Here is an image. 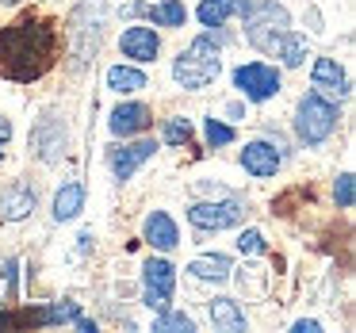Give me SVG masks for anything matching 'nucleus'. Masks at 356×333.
Wrapping results in <instances>:
<instances>
[{
    "label": "nucleus",
    "mask_w": 356,
    "mask_h": 333,
    "mask_svg": "<svg viewBox=\"0 0 356 333\" xmlns=\"http://www.w3.org/2000/svg\"><path fill=\"white\" fill-rule=\"evenodd\" d=\"M58 50H62L58 27L47 16L27 12V16L12 19L8 27H0V77L31 85L54 70Z\"/></svg>",
    "instance_id": "f257e3e1"
},
{
    "label": "nucleus",
    "mask_w": 356,
    "mask_h": 333,
    "mask_svg": "<svg viewBox=\"0 0 356 333\" xmlns=\"http://www.w3.org/2000/svg\"><path fill=\"white\" fill-rule=\"evenodd\" d=\"M65 39H70V70L81 73L92 54L100 50L104 39V0H81L70 16V27H65Z\"/></svg>",
    "instance_id": "f03ea898"
},
{
    "label": "nucleus",
    "mask_w": 356,
    "mask_h": 333,
    "mask_svg": "<svg viewBox=\"0 0 356 333\" xmlns=\"http://www.w3.org/2000/svg\"><path fill=\"white\" fill-rule=\"evenodd\" d=\"M218 73H222V58H218V47H215V39H211V31L200 35L188 50H180V58L172 62V77H177V85L188 88V92L207 88Z\"/></svg>",
    "instance_id": "7ed1b4c3"
},
{
    "label": "nucleus",
    "mask_w": 356,
    "mask_h": 333,
    "mask_svg": "<svg viewBox=\"0 0 356 333\" xmlns=\"http://www.w3.org/2000/svg\"><path fill=\"white\" fill-rule=\"evenodd\" d=\"M241 24H245V39L253 42L257 50H264V54H272V47H276V39L291 27V16H287L284 4H276V0H249L245 12H241Z\"/></svg>",
    "instance_id": "20e7f679"
},
{
    "label": "nucleus",
    "mask_w": 356,
    "mask_h": 333,
    "mask_svg": "<svg viewBox=\"0 0 356 333\" xmlns=\"http://www.w3.org/2000/svg\"><path fill=\"white\" fill-rule=\"evenodd\" d=\"M333 131H337V108L322 92H307L295 108V134L307 146H322Z\"/></svg>",
    "instance_id": "39448f33"
},
{
    "label": "nucleus",
    "mask_w": 356,
    "mask_h": 333,
    "mask_svg": "<svg viewBox=\"0 0 356 333\" xmlns=\"http://www.w3.org/2000/svg\"><path fill=\"white\" fill-rule=\"evenodd\" d=\"M65 146H70V131H65V119L58 111H47L39 123L31 127V149L42 165H58L65 157Z\"/></svg>",
    "instance_id": "423d86ee"
},
{
    "label": "nucleus",
    "mask_w": 356,
    "mask_h": 333,
    "mask_svg": "<svg viewBox=\"0 0 356 333\" xmlns=\"http://www.w3.org/2000/svg\"><path fill=\"white\" fill-rule=\"evenodd\" d=\"M234 88H238L245 100L264 104L280 92V70H272V65H264V62L238 65V70H234Z\"/></svg>",
    "instance_id": "0eeeda50"
},
{
    "label": "nucleus",
    "mask_w": 356,
    "mask_h": 333,
    "mask_svg": "<svg viewBox=\"0 0 356 333\" xmlns=\"http://www.w3.org/2000/svg\"><path fill=\"white\" fill-rule=\"evenodd\" d=\"M142 284H146V307L149 310H169V299H172V287H177V268H172L169 261H161V257H149L146 268H142Z\"/></svg>",
    "instance_id": "6e6552de"
},
{
    "label": "nucleus",
    "mask_w": 356,
    "mask_h": 333,
    "mask_svg": "<svg viewBox=\"0 0 356 333\" xmlns=\"http://www.w3.org/2000/svg\"><path fill=\"white\" fill-rule=\"evenodd\" d=\"M241 215H245V207H241L238 200L195 203V207L188 211V222H192L195 230H230V226H238V222H241Z\"/></svg>",
    "instance_id": "1a4fd4ad"
},
{
    "label": "nucleus",
    "mask_w": 356,
    "mask_h": 333,
    "mask_svg": "<svg viewBox=\"0 0 356 333\" xmlns=\"http://www.w3.org/2000/svg\"><path fill=\"white\" fill-rule=\"evenodd\" d=\"M154 154H157V142L154 138H138V142H127V146L111 149L108 165H111V172H115V180H131Z\"/></svg>",
    "instance_id": "9d476101"
},
{
    "label": "nucleus",
    "mask_w": 356,
    "mask_h": 333,
    "mask_svg": "<svg viewBox=\"0 0 356 333\" xmlns=\"http://www.w3.org/2000/svg\"><path fill=\"white\" fill-rule=\"evenodd\" d=\"M35 203H39L35 188L27 184V180H12V184L0 192V218H4V222H19V218H27L35 211Z\"/></svg>",
    "instance_id": "9b49d317"
},
{
    "label": "nucleus",
    "mask_w": 356,
    "mask_h": 333,
    "mask_svg": "<svg viewBox=\"0 0 356 333\" xmlns=\"http://www.w3.org/2000/svg\"><path fill=\"white\" fill-rule=\"evenodd\" d=\"M310 81H314V92H322L325 100H345L348 96V77L333 58H318L314 70H310Z\"/></svg>",
    "instance_id": "f8f14e48"
},
{
    "label": "nucleus",
    "mask_w": 356,
    "mask_h": 333,
    "mask_svg": "<svg viewBox=\"0 0 356 333\" xmlns=\"http://www.w3.org/2000/svg\"><path fill=\"white\" fill-rule=\"evenodd\" d=\"M149 123H154V111L146 108V104H119L115 111H111L108 127L115 138H131V134H142L149 131Z\"/></svg>",
    "instance_id": "ddd939ff"
},
{
    "label": "nucleus",
    "mask_w": 356,
    "mask_h": 333,
    "mask_svg": "<svg viewBox=\"0 0 356 333\" xmlns=\"http://www.w3.org/2000/svg\"><path fill=\"white\" fill-rule=\"evenodd\" d=\"M280 149L272 146V142H249L245 149H241V169L245 172H253V177H276V169H280Z\"/></svg>",
    "instance_id": "4468645a"
},
{
    "label": "nucleus",
    "mask_w": 356,
    "mask_h": 333,
    "mask_svg": "<svg viewBox=\"0 0 356 333\" xmlns=\"http://www.w3.org/2000/svg\"><path fill=\"white\" fill-rule=\"evenodd\" d=\"M119 50L134 62H154L157 50H161V39H157L154 27H127L123 39H119Z\"/></svg>",
    "instance_id": "2eb2a0df"
},
{
    "label": "nucleus",
    "mask_w": 356,
    "mask_h": 333,
    "mask_svg": "<svg viewBox=\"0 0 356 333\" xmlns=\"http://www.w3.org/2000/svg\"><path fill=\"white\" fill-rule=\"evenodd\" d=\"M146 241L154 249H177L180 245V230H177V222H172L169 215H165V211H154V215L146 218Z\"/></svg>",
    "instance_id": "dca6fc26"
},
{
    "label": "nucleus",
    "mask_w": 356,
    "mask_h": 333,
    "mask_svg": "<svg viewBox=\"0 0 356 333\" xmlns=\"http://www.w3.org/2000/svg\"><path fill=\"white\" fill-rule=\"evenodd\" d=\"M81 207H85V184H81V180H70V184L58 188V195H54V218L58 222L77 218Z\"/></svg>",
    "instance_id": "f3484780"
},
{
    "label": "nucleus",
    "mask_w": 356,
    "mask_h": 333,
    "mask_svg": "<svg viewBox=\"0 0 356 333\" xmlns=\"http://www.w3.org/2000/svg\"><path fill=\"white\" fill-rule=\"evenodd\" d=\"M245 4H249V0H203L195 16H200L203 27H222L230 16H241Z\"/></svg>",
    "instance_id": "a211bd4d"
},
{
    "label": "nucleus",
    "mask_w": 356,
    "mask_h": 333,
    "mask_svg": "<svg viewBox=\"0 0 356 333\" xmlns=\"http://www.w3.org/2000/svg\"><path fill=\"white\" fill-rule=\"evenodd\" d=\"M207 314H211V322H215V330H226V333L245 330V310H241L234 299H215L207 307Z\"/></svg>",
    "instance_id": "6ab92c4d"
},
{
    "label": "nucleus",
    "mask_w": 356,
    "mask_h": 333,
    "mask_svg": "<svg viewBox=\"0 0 356 333\" xmlns=\"http://www.w3.org/2000/svg\"><path fill=\"white\" fill-rule=\"evenodd\" d=\"M272 54H276L284 65H291V70H299V65L307 62V54H310V50H307V39H302V35H295V31H284V35L276 39V47H272Z\"/></svg>",
    "instance_id": "aec40b11"
},
{
    "label": "nucleus",
    "mask_w": 356,
    "mask_h": 333,
    "mask_svg": "<svg viewBox=\"0 0 356 333\" xmlns=\"http://www.w3.org/2000/svg\"><path fill=\"white\" fill-rule=\"evenodd\" d=\"M108 88H111V92H119V96L138 92V88H146V73L131 70V65H111V70H108Z\"/></svg>",
    "instance_id": "412c9836"
},
{
    "label": "nucleus",
    "mask_w": 356,
    "mask_h": 333,
    "mask_svg": "<svg viewBox=\"0 0 356 333\" xmlns=\"http://www.w3.org/2000/svg\"><path fill=\"white\" fill-rule=\"evenodd\" d=\"M188 272H192L195 279H226L230 276V257H222V253H211V257H195L192 264H188Z\"/></svg>",
    "instance_id": "4be33fe9"
},
{
    "label": "nucleus",
    "mask_w": 356,
    "mask_h": 333,
    "mask_svg": "<svg viewBox=\"0 0 356 333\" xmlns=\"http://www.w3.org/2000/svg\"><path fill=\"white\" fill-rule=\"evenodd\" d=\"M146 16L154 19L157 27H184V19H188V8H184V0H161V4H154V8H146Z\"/></svg>",
    "instance_id": "5701e85b"
},
{
    "label": "nucleus",
    "mask_w": 356,
    "mask_h": 333,
    "mask_svg": "<svg viewBox=\"0 0 356 333\" xmlns=\"http://www.w3.org/2000/svg\"><path fill=\"white\" fill-rule=\"evenodd\" d=\"M238 287H241L245 295H253V299H261V295H264V287H268V272H264V268H257V264H249V268H241Z\"/></svg>",
    "instance_id": "b1692460"
},
{
    "label": "nucleus",
    "mask_w": 356,
    "mask_h": 333,
    "mask_svg": "<svg viewBox=\"0 0 356 333\" xmlns=\"http://www.w3.org/2000/svg\"><path fill=\"white\" fill-rule=\"evenodd\" d=\"M192 142V123L188 119H169L165 123V146H188Z\"/></svg>",
    "instance_id": "393cba45"
},
{
    "label": "nucleus",
    "mask_w": 356,
    "mask_h": 333,
    "mask_svg": "<svg viewBox=\"0 0 356 333\" xmlns=\"http://www.w3.org/2000/svg\"><path fill=\"white\" fill-rule=\"evenodd\" d=\"M203 134H207V146H230L238 134H234V127L218 123V119H207V127H203Z\"/></svg>",
    "instance_id": "a878e982"
},
{
    "label": "nucleus",
    "mask_w": 356,
    "mask_h": 333,
    "mask_svg": "<svg viewBox=\"0 0 356 333\" xmlns=\"http://www.w3.org/2000/svg\"><path fill=\"white\" fill-rule=\"evenodd\" d=\"M333 200H337V207H353V200H356L353 172H341L337 177V184H333Z\"/></svg>",
    "instance_id": "bb28decb"
},
{
    "label": "nucleus",
    "mask_w": 356,
    "mask_h": 333,
    "mask_svg": "<svg viewBox=\"0 0 356 333\" xmlns=\"http://www.w3.org/2000/svg\"><path fill=\"white\" fill-rule=\"evenodd\" d=\"M154 330H180V333H192V318L188 314H169V310H161V318L154 322Z\"/></svg>",
    "instance_id": "cd10ccee"
},
{
    "label": "nucleus",
    "mask_w": 356,
    "mask_h": 333,
    "mask_svg": "<svg viewBox=\"0 0 356 333\" xmlns=\"http://www.w3.org/2000/svg\"><path fill=\"white\" fill-rule=\"evenodd\" d=\"M238 249L249 253V257H261L264 253V234L261 230H241L238 234Z\"/></svg>",
    "instance_id": "c85d7f7f"
},
{
    "label": "nucleus",
    "mask_w": 356,
    "mask_h": 333,
    "mask_svg": "<svg viewBox=\"0 0 356 333\" xmlns=\"http://www.w3.org/2000/svg\"><path fill=\"white\" fill-rule=\"evenodd\" d=\"M8 138H12V123H8V115H0V157H4V146H8Z\"/></svg>",
    "instance_id": "c756f323"
},
{
    "label": "nucleus",
    "mask_w": 356,
    "mask_h": 333,
    "mask_svg": "<svg viewBox=\"0 0 356 333\" xmlns=\"http://www.w3.org/2000/svg\"><path fill=\"white\" fill-rule=\"evenodd\" d=\"M295 333H318V322H307V318H302V322H295Z\"/></svg>",
    "instance_id": "7c9ffc66"
},
{
    "label": "nucleus",
    "mask_w": 356,
    "mask_h": 333,
    "mask_svg": "<svg viewBox=\"0 0 356 333\" xmlns=\"http://www.w3.org/2000/svg\"><path fill=\"white\" fill-rule=\"evenodd\" d=\"M123 16H146V4H127Z\"/></svg>",
    "instance_id": "2f4dec72"
},
{
    "label": "nucleus",
    "mask_w": 356,
    "mask_h": 333,
    "mask_svg": "<svg viewBox=\"0 0 356 333\" xmlns=\"http://www.w3.org/2000/svg\"><path fill=\"white\" fill-rule=\"evenodd\" d=\"M0 4H19V0H0Z\"/></svg>",
    "instance_id": "473e14b6"
}]
</instances>
